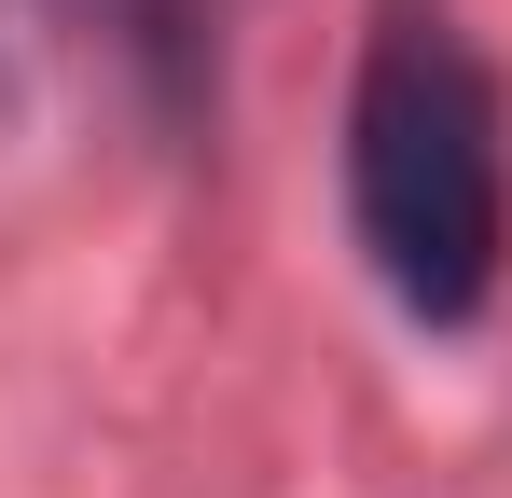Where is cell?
I'll list each match as a JSON object with an SVG mask.
<instances>
[{
	"label": "cell",
	"mask_w": 512,
	"mask_h": 498,
	"mask_svg": "<svg viewBox=\"0 0 512 498\" xmlns=\"http://www.w3.org/2000/svg\"><path fill=\"white\" fill-rule=\"evenodd\" d=\"M346 236L416 332H471L512 277V97L443 0H374V28H360Z\"/></svg>",
	"instance_id": "obj_1"
}]
</instances>
